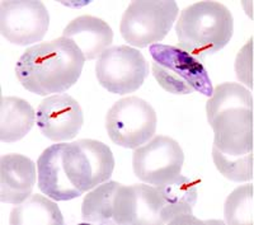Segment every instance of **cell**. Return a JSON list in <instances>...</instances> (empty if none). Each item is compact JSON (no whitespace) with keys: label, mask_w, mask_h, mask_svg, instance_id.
<instances>
[{"label":"cell","mask_w":254,"mask_h":225,"mask_svg":"<svg viewBox=\"0 0 254 225\" xmlns=\"http://www.w3.org/2000/svg\"><path fill=\"white\" fill-rule=\"evenodd\" d=\"M63 37L71 40L85 60H94L113 42V31L107 22L93 15H80L72 19L63 31Z\"/></svg>","instance_id":"16"},{"label":"cell","mask_w":254,"mask_h":225,"mask_svg":"<svg viewBox=\"0 0 254 225\" xmlns=\"http://www.w3.org/2000/svg\"><path fill=\"white\" fill-rule=\"evenodd\" d=\"M178 12L174 0H135L122 15L120 32L127 44L145 49L171 32Z\"/></svg>","instance_id":"5"},{"label":"cell","mask_w":254,"mask_h":225,"mask_svg":"<svg viewBox=\"0 0 254 225\" xmlns=\"http://www.w3.org/2000/svg\"><path fill=\"white\" fill-rule=\"evenodd\" d=\"M95 74L102 87L113 94L133 93L149 75V64L137 49L120 45L108 47L95 64Z\"/></svg>","instance_id":"8"},{"label":"cell","mask_w":254,"mask_h":225,"mask_svg":"<svg viewBox=\"0 0 254 225\" xmlns=\"http://www.w3.org/2000/svg\"><path fill=\"white\" fill-rule=\"evenodd\" d=\"M36 124L45 138L67 142L75 138L84 124V113L76 99L66 93L50 95L41 102Z\"/></svg>","instance_id":"12"},{"label":"cell","mask_w":254,"mask_h":225,"mask_svg":"<svg viewBox=\"0 0 254 225\" xmlns=\"http://www.w3.org/2000/svg\"><path fill=\"white\" fill-rule=\"evenodd\" d=\"M36 122V112L26 99L1 97L0 99V140L15 143L23 139Z\"/></svg>","instance_id":"17"},{"label":"cell","mask_w":254,"mask_h":225,"mask_svg":"<svg viewBox=\"0 0 254 225\" xmlns=\"http://www.w3.org/2000/svg\"><path fill=\"white\" fill-rule=\"evenodd\" d=\"M36 164L22 154H5L0 159V200L4 204L19 205L35 188Z\"/></svg>","instance_id":"14"},{"label":"cell","mask_w":254,"mask_h":225,"mask_svg":"<svg viewBox=\"0 0 254 225\" xmlns=\"http://www.w3.org/2000/svg\"><path fill=\"white\" fill-rule=\"evenodd\" d=\"M120 186L121 183L119 182L106 181L90 190L81 205L83 222L90 224H115L113 205Z\"/></svg>","instance_id":"19"},{"label":"cell","mask_w":254,"mask_h":225,"mask_svg":"<svg viewBox=\"0 0 254 225\" xmlns=\"http://www.w3.org/2000/svg\"><path fill=\"white\" fill-rule=\"evenodd\" d=\"M254 187L244 185L235 188L228 196L224 206V218L229 225H253Z\"/></svg>","instance_id":"20"},{"label":"cell","mask_w":254,"mask_h":225,"mask_svg":"<svg viewBox=\"0 0 254 225\" xmlns=\"http://www.w3.org/2000/svg\"><path fill=\"white\" fill-rule=\"evenodd\" d=\"M9 223L12 225H63L64 218L56 202L36 194L13 209Z\"/></svg>","instance_id":"18"},{"label":"cell","mask_w":254,"mask_h":225,"mask_svg":"<svg viewBox=\"0 0 254 225\" xmlns=\"http://www.w3.org/2000/svg\"><path fill=\"white\" fill-rule=\"evenodd\" d=\"M158 190L165 200L162 210L163 224H222V222H202L194 218L193 208L197 204L198 192L196 182L188 177L178 174L164 185L159 186Z\"/></svg>","instance_id":"13"},{"label":"cell","mask_w":254,"mask_h":225,"mask_svg":"<svg viewBox=\"0 0 254 225\" xmlns=\"http://www.w3.org/2000/svg\"><path fill=\"white\" fill-rule=\"evenodd\" d=\"M164 205L155 186L121 185L115 196L113 220L119 225H162Z\"/></svg>","instance_id":"11"},{"label":"cell","mask_w":254,"mask_h":225,"mask_svg":"<svg viewBox=\"0 0 254 225\" xmlns=\"http://www.w3.org/2000/svg\"><path fill=\"white\" fill-rule=\"evenodd\" d=\"M50 26L46 6L38 0H4L0 3V32L18 46L44 40Z\"/></svg>","instance_id":"10"},{"label":"cell","mask_w":254,"mask_h":225,"mask_svg":"<svg viewBox=\"0 0 254 225\" xmlns=\"http://www.w3.org/2000/svg\"><path fill=\"white\" fill-rule=\"evenodd\" d=\"M176 32L179 49L199 60L216 54L230 42L234 19L219 1H198L183 9Z\"/></svg>","instance_id":"3"},{"label":"cell","mask_w":254,"mask_h":225,"mask_svg":"<svg viewBox=\"0 0 254 225\" xmlns=\"http://www.w3.org/2000/svg\"><path fill=\"white\" fill-rule=\"evenodd\" d=\"M158 117L150 103L139 97H126L116 102L106 117V127L115 144L136 149L146 144L156 131Z\"/></svg>","instance_id":"7"},{"label":"cell","mask_w":254,"mask_h":225,"mask_svg":"<svg viewBox=\"0 0 254 225\" xmlns=\"http://www.w3.org/2000/svg\"><path fill=\"white\" fill-rule=\"evenodd\" d=\"M253 38H251L248 44L243 47L242 51L238 54L235 70L238 78L246 83L249 88H253Z\"/></svg>","instance_id":"21"},{"label":"cell","mask_w":254,"mask_h":225,"mask_svg":"<svg viewBox=\"0 0 254 225\" xmlns=\"http://www.w3.org/2000/svg\"><path fill=\"white\" fill-rule=\"evenodd\" d=\"M85 58L71 40L59 37L26 50L15 64L22 87L38 95L61 94L80 78Z\"/></svg>","instance_id":"2"},{"label":"cell","mask_w":254,"mask_h":225,"mask_svg":"<svg viewBox=\"0 0 254 225\" xmlns=\"http://www.w3.org/2000/svg\"><path fill=\"white\" fill-rule=\"evenodd\" d=\"M253 103L252 93L238 83L219 84L206 103L215 134L212 159L230 181L253 179Z\"/></svg>","instance_id":"1"},{"label":"cell","mask_w":254,"mask_h":225,"mask_svg":"<svg viewBox=\"0 0 254 225\" xmlns=\"http://www.w3.org/2000/svg\"><path fill=\"white\" fill-rule=\"evenodd\" d=\"M185 153L174 139L158 135L147 144L136 148L132 155V168L136 177L147 185H164L181 174Z\"/></svg>","instance_id":"9"},{"label":"cell","mask_w":254,"mask_h":225,"mask_svg":"<svg viewBox=\"0 0 254 225\" xmlns=\"http://www.w3.org/2000/svg\"><path fill=\"white\" fill-rule=\"evenodd\" d=\"M153 74L159 85L172 94L198 92L212 95V83L201 60L178 46L154 44L149 46Z\"/></svg>","instance_id":"4"},{"label":"cell","mask_w":254,"mask_h":225,"mask_svg":"<svg viewBox=\"0 0 254 225\" xmlns=\"http://www.w3.org/2000/svg\"><path fill=\"white\" fill-rule=\"evenodd\" d=\"M63 164L70 183L83 195L108 181L116 162L110 147L98 140L81 139L64 143Z\"/></svg>","instance_id":"6"},{"label":"cell","mask_w":254,"mask_h":225,"mask_svg":"<svg viewBox=\"0 0 254 225\" xmlns=\"http://www.w3.org/2000/svg\"><path fill=\"white\" fill-rule=\"evenodd\" d=\"M63 148L64 143L46 148L37 160L38 188L55 201H69L81 196L64 169Z\"/></svg>","instance_id":"15"}]
</instances>
